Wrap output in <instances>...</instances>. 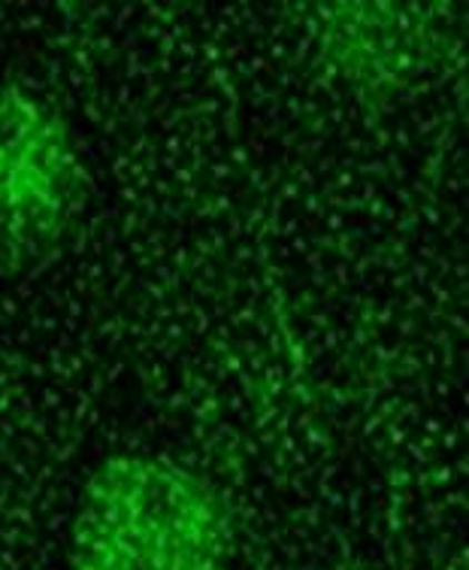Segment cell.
I'll list each match as a JSON object with an SVG mask.
<instances>
[{"instance_id": "cell-1", "label": "cell", "mask_w": 469, "mask_h": 570, "mask_svg": "<svg viewBox=\"0 0 469 570\" xmlns=\"http://www.w3.org/2000/svg\"><path fill=\"white\" fill-rule=\"evenodd\" d=\"M233 510L219 485L152 452L103 459L79 489L70 570H228Z\"/></svg>"}, {"instance_id": "cell-2", "label": "cell", "mask_w": 469, "mask_h": 570, "mask_svg": "<svg viewBox=\"0 0 469 570\" xmlns=\"http://www.w3.org/2000/svg\"><path fill=\"white\" fill-rule=\"evenodd\" d=\"M88 167L73 125L22 82H0V274H31L77 240Z\"/></svg>"}]
</instances>
